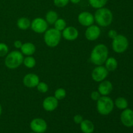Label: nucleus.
<instances>
[{"instance_id": "1", "label": "nucleus", "mask_w": 133, "mask_h": 133, "mask_svg": "<svg viewBox=\"0 0 133 133\" xmlns=\"http://www.w3.org/2000/svg\"><path fill=\"white\" fill-rule=\"evenodd\" d=\"M109 57V49L103 44L96 45L92 50L90 56V60L96 66H101L105 64Z\"/></svg>"}, {"instance_id": "2", "label": "nucleus", "mask_w": 133, "mask_h": 133, "mask_svg": "<svg viewBox=\"0 0 133 133\" xmlns=\"http://www.w3.org/2000/svg\"><path fill=\"white\" fill-rule=\"evenodd\" d=\"M94 16L95 22L99 27H108L113 21V14L108 8L102 7L97 9Z\"/></svg>"}, {"instance_id": "3", "label": "nucleus", "mask_w": 133, "mask_h": 133, "mask_svg": "<svg viewBox=\"0 0 133 133\" xmlns=\"http://www.w3.org/2000/svg\"><path fill=\"white\" fill-rule=\"evenodd\" d=\"M23 55L19 51H12L9 52L5 58V65L7 68L14 70L23 64Z\"/></svg>"}, {"instance_id": "4", "label": "nucleus", "mask_w": 133, "mask_h": 133, "mask_svg": "<svg viewBox=\"0 0 133 133\" xmlns=\"http://www.w3.org/2000/svg\"><path fill=\"white\" fill-rule=\"evenodd\" d=\"M114 103L113 100L107 96H101L97 101L96 108L99 114L102 116H107L114 110Z\"/></svg>"}, {"instance_id": "5", "label": "nucleus", "mask_w": 133, "mask_h": 133, "mask_svg": "<svg viewBox=\"0 0 133 133\" xmlns=\"http://www.w3.org/2000/svg\"><path fill=\"white\" fill-rule=\"evenodd\" d=\"M62 33L61 31H58L56 29L50 28L48 29L46 31L44 32V40L46 45L49 48H55L61 40Z\"/></svg>"}, {"instance_id": "6", "label": "nucleus", "mask_w": 133, "mask_h": 133, "mask_svg": "<svg viewBox=\"0 0 133 133\" xmlns=\"http://www.w3.org/2000/svg\"><path fill=\"white\" fill-rule=\"evenodd\" d=\"M129 42L125 36L123 35H118L114 38L112 42V48L113 51L116 53H123L127 50Z\"/></svg>"}, {"instance_id": "7", "label": "nucleus", "mask_w": 133, "mask_h": 133, "mask_svg": "<svg viewBox=\"0 0 133 133\" xmlns=\"http://www.w3.org/2000/svg\"><path fill=\"white\" fill-rule=\"evenodd\" d=\"M31 28L36 33H44L48 29V23L45 19L38 17L32 19L31 23Z\"/></svg>"}, {"instance_id": "8", "label": "nucleus", "mask_w": 133, "mask_h": 133, "mask_svg": "<svg viewBox=\"0 0 133 133\" xmlns=\"http://www.w3.org/2000/svg\"><path fill=\"white\" fill-rule=\"evenodd\" d=\"M29 126L31 131L36 133H44L48 129V124L45 119L40 118L32 119Z\"/></svg>"}, {"instance_id": "9", "label": "nucleus", "mask_w": 133, "mask_h": 133, "mask_svg": "<svg viewBox=\"0 0 133 133\" xmlns=\"http://www.w3.org/2000/svg\"><path fill=\"white\" fill-rule=\"evenodd\" d=\"M109 71L104 66H97L92 71V78L95 82L100 83L105 80L109 75Z\"/></svg>"}, {"instance_id": "10", "label": "nucleus", "mask_w": 133, "mask_h": 133, "mask_svg": "<svg viewBox=\"0 0 133 133\" xmlns=\"http://www.w3.org/2000/svg\"><path fill=\"white\" fill-rule=\"evenodd\" d=\"M101 35V29L97 25H92L87 27L84 36L88 41H95Z\"/></svg>"}, {"instance_id": "11", "label": "nucleus", "mask_w": 133, "mask_h": 133, "mask_svg": "<svg viewBox=\"0 0 133 133\" xmlns=\"http://www.w3.org/2000/svg\"><path fill=\"white\" fill-rule=\"evenodd\" d=\"M79 23L84 27H89L94 23V16L90 12L84 11L79 13L77 17Z\"/></svg>"}, {"instance_id": "12", "label": "nucleus", "mask_w": 133, "mask_h": 133, "mask_svg": "<svg viewBox=\"0 0 133 133\" xmlns=\"http://www.w3.org/2000/svg\"><path fill=\"white\" fill-rule=\"evenodd\" d=\"M120 120L122 124L127 127H133V110L126 109L123 110L120 115Z\"/></svg>"}, {"instance_id": "13", "label": "nucleus", "mask_w": 133, "mask_h": 133, "mask_svg": "<svg viewBox=\"0 0 133 133\" xmlns=\"http://www.w3.org/2000/svg\"><path fill=\"white\" fill-rule=\"evenodd\" d=\"M61 33L62 37L68 41H74L79 36V31L77 29L73 26L66 27Z\"/></svg>"}, {"instance_id": "14", "label": "nucleus", "mask_w": 133, "mask_h": 133, "mask_svg": "<svg viewBox=\"0 0 133 133\" xmlns=\"http://www.w3.org/2000/svg\"><path fill=\"white\" fill-rule=\"evenodd\" d=\"M58 105V100L54 96H48L45 97L42 102V107L45 111L53 112L57 109Z\"/></svg>"}, {"instance_id": "15", "label": "nucleus", "mask_w": 133, "mask_h": 133, "mask_svg": "<svg viewBox=\"0 0 133 133\" xmlns=\"http://www.w3.org/2000/svg\"><path fill=\"white\" fill-rule=\"evenodd\" d=\"M40 82V78L35 74H28L25 75L23 78V84L25 87L29 88L36 87Z\"/></svg>"}, {"instance_id": "16", "label": "nucleus", "mask_w": 133, "mask_h": 133, "mask_svg": "<svg viewBox=\"0 0 133 133\" xmlns=\"http://www.w3.org/2000/svg\"><path fill=\"white\" fill-rule=\"evenodd\" d=\"M113 90L112 83L110 81L104 80L100 82L98 86L97 91L99 92L101 96H107L110 94Z\"/></svg>"}, {"instance_id": "17", "label": "nucleus", "mask_w": 133, "mask_h": 133, "mask_svg": "<svg viewBox=\"0 0 133 133\" xmlns=\"http://www.w3.org/2000/svg\"><path fill=\"white\" fill-rule=\"evenodd\" d=\"M20 50L23 55L32 56L36 52V46L32 42H25L22 44Z\"/></svg>"}, {"instance_id": "18", "label": "nucleus", "mask_w": 133, "mask_h": 133, "mask_svg": "<svg viewBox=\"0 0 133 133\" xmlns=\"http://www.w3.org/2000/svg\"><path fill=\"white\" fill-rule=\"evenodd\" d=\"M79 125L81 131L83 133H93L94 131V125L93 122L89 119H83Z\"/></svg>"}, {"instance_id": "19", "label": "nucleus", "mask_w": 133, "mask_h": 133, "mask_svg": "<svg viewBox=\"0 0 133 133\" xmlns=\"http://www.w3.org/2000/svg\"><path fill=\"white\" fill-rule=\"evenodd\" d=\"M31 22L28 18L26 17H22L19 18L17 21V27L18 29L23 31H25L31 27Z\"/></svg>"}, {"instance_id": "20", "label": "nucleus", "mask_w": 133, "mask_h": 133, "mask_svg": "<svg viewBox=\"0 0 133 133\" xmlns=\"http://www.w3.org/2000/svg\"><path fill=\"white\" fill-rule=\"evenodd\" d=\"M118 62L114 57H108L105 62V67L109 71H114L117 69Z\"/></svg>"}, {"instance_id": "21", "label": "nucleus", "mask_w": 133, "mask_h": 133, "mask_svg": "<svg viewBox=\"0 0 133 133\" xmlns=\"http://www.w3.org/2000/svg\"><path fill=\"white\" fill-rule=\"evenodd\" d=\"M114 106L116 107L119 110H125L127 109L129 106V103L127 100L123 97H119L116 99L114 101Z\"/></svg>"}, {"instance_id": "22", "label": "nucleus", "mask_w": 133, "mask_h": 133, "mask_svg": "<svg viewBox=\"0 0 133 133\" xmlns=\"http://www.w3.org/2000/svg\"><path fill=\"white\" fill-rule=\"evenodd\" d=\"M58 18V15L57 12L54 10H49L45 14V19L48 25H53Z\"/></svg>"}, {"instance_id": "23", "label": "nucleus", "mask_w": 133, "mask_h": 133, "mask_svg": "<svg viewBox=\"0 0 133 133\" xmlns=\"http://www.w3.org/2000/svg\"><path fill=\"white\" fill-rule=\"evenodd\" d=\"M108 2V0H88L89 5L92 8L96 9L105 7Z\"/></svg>"}, {"instance_id": "24", "label": "nucleus", "mask_w": 133, "mask_h": 133, "mask_svg": "<svg viewBox=\"0 0 133 133\" xmlns=\"http://www.w3.org/2000/svg\"><path fill=\"white\" fill-rule=\"evenodd\" d=\"M36 60L32 56H26L24 57L23 61V64L26 68L29 69H32L36 65Z\"/></svg>"}, {"instance_id": "25", "label": "nucleus", "mask_w": 133, "mask_h": 133, "mask_svg": "<svg viewBox=\"0 0 133 133\" xmlns=\"http://www.w3.org/2000/svg\"><path fill=\"white\" fill-rule=\"evenodd\" d=\"M54 28L56 29L58 31L62 32L67 26H66V22L63 18H58L55 23L53 24Z\"/></svg>"}, {"instance_id": "26", "label": "nucleus", "mask_w": 133, "mask_h": 133, "mask_svg": "<svg viewBox=\"0 0 133 133\" xmlns=\"http://www.w3.org/2000/svg\"><path fill=\"white\" fill-rule=\"evenodd\" d=\"M66 91L64 88H57L54 93V97H55L57 99L62 100L66 97Z\"/></svg>"}, {"instance_id": "27", "label": "nucleus", "mask_w": 133, "mask_h": 133, "mask_svg": "<svg viewBox=\"0 0 133 133\" xmlns=\"http://www.w3.org/2000/svg\"><path fill=\"white\" fill-rule=\"evenodd\" d=\"M36 88H37V90L42 94L46 93V92H48V90H49V87H48V84L44 83V82L41 81L39 82Z\"/></svg>"}, {"instance_id": "28", "label": "nucleus", "mask_w": 133, "mask_h": 133, "mask_svg": "<svg viewBox=\"0 0 133 133\" xmlns=\"http://www.w3.org/2000/svg\"><path fill=\"white\" fill-rule=\"evenodd\" d=\"M9 48L5 43L0 42V57H6L9 53Z\"/></svg>"}, {"instance_id": "29", "label": "nucleus", "mask_w": 133, "mask_h": 133, "mask_svg": "<svg viewBox=\"0 0 133 133\" xmlns=\"http://www.w3.org/2000/svg\"><path fill=\"white\" fill-rule=\"evenodd\" d=\"M70 2V0H53V3L56 6L59 8L64 7Z\"/></svg>"}, {"instance_id": "30", "label": "nucleus", "mask_w": 133, "mask_h": 133, "mask_svg": "<svg viewBox=\"0 0 133 133\" xmlns=\"http://www.w3.org/2000/svg\"><path fill=\"white\" fill-rule=\"evenodd\" d=\"M101 95L100 94L98 91H93L90 94V97L93 101H97L101 97Z\"/></svg>"}, {"instance_id": "31", "label": "nucleus", "mask_w": 133, "mask_h": 133, "mask_svg": "<svg viewBox=\"0 0 133 133\" xmlns=\"http://www.w3.org/2000/svg\"><path fill=\"white\" fill-rule=\"evenodd\" d=\"M83 117L81 114H76L74 117V122L76 124H80L83 120Z\"/></svg>"}, {"instance_id": "32", "label": "nucleus", "mask_w": 133, "mask_h": 133, "mask_svg": "<svg viewBox=\"0 0 133 133\" xmlns=\"http://www.w3.org/2000/svg\"><path fill=\"white\" fill-rule=\"evenodd\" d=\"M118 35V32H117V31L114 29H110V31L108 32V36H109V37L110 38L112 39V40L114 38L116 37V36Z\"/></svg>"}, {"instance_id": "33", "label": "nucleus", "mask_w": 133, "mask_h": 133, "mask_svg": "<svg viewBox=\"0 0 133 133\" xmlns=\"http://www.w3.org/2000/svg\"><path fill=\"white\" fill-rule=\"evenodd\" d=\"M22 44H23V43L20 40H16L14 42V46L16 49H20L21 47L22 46Z\"/></svg>"}, {"instance_id": "34", "label": "nucleus", "mask_w": 133, "mask_h": 133, "mask_svg": "<svg viewBox=\"0 0 133 133\" xmlns=\"http://www.w3.org/2000/svg\"><path fill=\"white\" fill-rule=\"evenodd\" d=\"M81 0H70V2L73 4H78L81 2Z\"/></svg>"}, {"instance_id": "35", "label": "nucleus", "mask_w": 133, "mask_h": 133, "mask_svg": "<svg viewBox=\"0 0 133 133\" xmlns=\"http://www.w3.org/2000/svg\"><path fill=\"white\" fill-rule=\"evenodd\" d=\"M1 114H2V106L0 104V116H1Z\"/></svg>"}, {"instance_id": "36", "label": "nucleus", "mask_w": 133, "mask_h": 133, "mask_svg": "<svg viewBox=\"0 0 133 133\" xmlns=\"http://www.w3.org/2000/svg\"><path fill=\"white\" fill-rule=\"evenodd\" d=\"M29 133H36V132H29Z\"/></svg>"}, {"instance_id": "37", "label": "nucleus", "mask_w": 133, "mask_h": 133, "mask_svg": "<svg viewBox=\"0 0 133 133\" xmlns=\"http://www.w3.org/2000/svg\"><path fill=\"white\" fill-rule=\"evenodd\" d=\"M44 133H45V132H44Z\"/></svg>"}]
</instances>
